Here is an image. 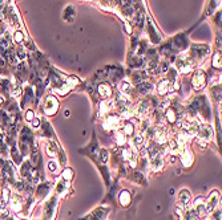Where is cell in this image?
<instances>
[{
  "label": "cell",
  "instance_id": "cell-16",
  "mask_svg": "<svg viewBox=\"0 0 222 220\" xmlns=\"http://www.w3.org/2000/svg\"><path fill=\"white\" fill-rule=\"evenodd\" d=\"M13 41H15L16 44H20L24 41V35L21 31H15L13 32Z\"/></svg>",
  "mask_w": 222,
  "mask_h": 220
},
{
  "label": "cell",
  "instance_id": "cell-15",
  "mask_svg": "<svg viewBox=\"0 0 222 220\" xmlns=\"http://www.w3.org/2000/svg\"><path fill=\"white\" fill-rule=\"evenodd\" d=\"M61 177H63V179L65 182H71V179L73 178V171H72L71 168H65L63 171V174H61Z\"/></svg>",
  "mask_w": 222,
  "mask_h": 220
},
{
  "label": "cell",
  "instance_id": "cell-8",
  "mask_svg": "<svg viewBox=\"0 0 222 220\" xmlns=\"http://www.w3.org/2000/svg\"><path fill=\"white\" fill-rule=\"evenodd\" d=\"M118 200H120V204H121L122 207H128L129 203H130V194L126 191V190H122V191L120 192Z\"/></svg>",
  "mask_w": 222,
  "mask_h": 220
},
{
  "label": "cell",
  "instance_id": "cell-11",
  "mask_svg": "<svg viewBox=\"0 0 222 220\" xmlns=\"http://www.w3.org/2000/svg\"><path fill=\"white\" fill-rule=\"evenodd\" d=\"M165 117L169 121V123H174L177 121V112L174 109H168L165 112Z\"/></svg>",
  "mask_w": 222,
  "mask_h": 220
},
{
  "label": "cell",
  "instance_id": "cell-25",
  "mask_svg": "<svg viewBox=\"0 0 222 220\" xmlns=\"http://www.w3.org/2000/svg\"><path fill=\"white\" fill-rule=\"evenodd\" d=\"M9 196H11L9 188H3V200H4V201L9 200Z\"/></svg>",
  "mask_w": 222,
  "mask_h": 220
},
{
  "label": "cell",
  "instance_id": "cell-10",
  "mask_svg": "<svg viewBox=\"0 0 222 220\" xmlns=\"http://www.w3.org/2000/svg\"><path fill=\"white\" fill-rule=\"evenodd\" d=\"M47 154H48V156H51V158H55L57 155V146L55 145V142L49 141L47 143Z\"/></svg>",
  "mask_w": 222,
  "mask_h": 220
},
{
  "label": "cell",
  "instance_id": "cell-18",
  "mask_svg": "<svg viewBox=\"0 0 222 220\" xmlns=\"http://www.w3.org/2000/svg\"><path fill=\"white\" fill-rule=\"evenodd\" d=\"M130 84L129 82H126V81H122L121 84H120V91L121 93H129L130 91Z\"/></svg>",
  "mask_w": 222,
  "mask_h": 220
},
{
  "label": "cell",
  "instance_id": "cell-27",
  "mask_svg": "<svg viewBox=\"0 0 222 220\" xmlns=\"http://www.w3.org/2000/svg\"><path fill=\"white\" fill-rule=\"evenodd\" d=\"M16 56L19 57L20 60H24V58H25V52L21 48H19V49H17V54H16Z\"/></svg>",
  "mask_w": 222,
  "mask_h": 220
},
{
  "label": "cell",
  "instance_id": "cell-20",
  "mask_svg": "<svg viewBox=\"0 0 222 220\" xmlns=\"http://www.w3.org/2000/svg\"><path fill=\"white\" fill-rule=\"evenodd\" d=\"M143 142H144V137H143V135H137V137H134V139H133V143H134L136 147H141Z\"/></svg>",
  "mask_w": 222,
  "mask_h": 220
},
{
  "label": "cell",
  "instance_id": "cell-3",
  "mask_svg": "<svg viewBox=\"0 0 222 220\" xmlns=\"http://www.w3.org/2000/svg\"><path fill=\"white\" fill-rule=\"evenodd\" d=\"M220 203V192L218 191H213L207 198V201L205 203V212H213L214 208L217 207V204Z\"/></svg>",
  "mask_w": 222,
  "mask_h": 220
},
{
  "label": "cell",
  "instance_id": "cell-17",
  "mask_svg": "<svg viewBox=\"0 0 222 220\" xmlns=\"http://www.w3.org/2000/svg\"><path fill=\"white\" fill-rule=\"evenodd\" d=\"M152 86L150 84H148V82H143V84H140L138 85V90L141 91V93H149V91L152 90Z\"/></svg>",
  "mask_w": 222,
  "mask_h": 220
},
{
  "label": "cell",
  "instance_id": "cell-22",
  "mask_svg": "<svg viewBox=\"0 0 222 220\" xmlns=\"http://www.w3.org/2000/svg\"><path fill=\"white\" fill-rule=\"evenodd\" d=\"M35 118V114H33V110L28 109L27 112H25V119L28 121V122H32V119Z\"/></svg>",
  "mask_w": 222,
  "mask_h": 220
},
{
  "label": "cell",
  "instance_id": "cell-7",
  "mask_svg": "<svg viewBox=\"0 0 222 220\" xmlns=\"http://www.w3.org/2000/svg\"><path fill=\"white\" fill-rule=\"evenodd\" d=\"M181 162H182V164L185 167H189L192 166L193 163V155L190 151H188V150H185V151L181 153Z\"/></svg>",
  "mask_w": 222,
  "mask_h": 220
},
{
  "label": "cell",
  "instance_id": "cell-14",
  "mask_svg": "<svg viewBox=\"0 0 222 220\" xmlns=\"http://www.w3.org/2000/svg\"><path fill=\"white\" fill-rule=\"evenodd\" d=\"M134 131V125L132 122H125L124 123V131L122 133H125L126 135H132Z\"/></svg>",
  "mask_w": 222,
  "mask_h": 220
},
{
  "label": "cell",
  "instance_id": "cell-12",
  "mask_svg": "<svg viewBox=\"0 0 222 220\" xmlns=\"http://www.w3.org/2000/svg\"><path fill=\"white\" fill-rule=\"evenodd\" d=\"M210 94L213 96L214 101H220L221 100V86L218 85V84L216 86H213L212 89H210Z\"/></svg>",
  "mask_w": 222,
  "mask_h": 220
},
{
  "label": "cell",
  "instance_id": "cell-5",
  "mask_svg": "<svg viewBox=\"0 0 222 220\" xmlns=\"http://www.w3.org/2000/svg\"><path fill=\"white\" fill-rule=\"evenodd\" d=\"M170 89V82L168 78H162L161 81L158 82L157 85V93L160 94V96H164V94H166Z\"/></svg>",
  "mask_w": 222,
  "mask_h": 220
},
{
  "label": "cell",
  "instance_id": "cell-4",
  "mask_svg": "<svg viewBox=\"0 0 222 220\" xmlns=\"http://www.w3.org/2000/svg\"><path fill=\"white\" fill-rule=\"evenodd\" d=\"M198 131V137H199V141H203V142H207L210 138L213 137V130L209 125H202L201 127L197 130Z\"/></svg>",
  "mask_w": 222,
  "mask_h": 220
},
{
  "label": "cell",
  "instance_id": "cell-24",
  "mask_svg": "<svg viewBox=\"0 0 222 220\" xmlns=\"http://www.w3.org/2000/svg\"><path fill=\"white\" fill-rule=\"evenodd\" d=\"M20 94H21V88H20L19 85L13 86V88H12V96L16 98V97H19Z\"/></svg>",
  "mask_w": 222,
  "mask_h": 220
},
{
  "label": "cell",
  "instance_id": "cell-13",
  "mask_svg": "<svg viewBox=\"0 0 222 220\" xmlns=\"http://www.w3.org/2000/svg\"><path fill=\"white\" fill-rule=\"evenodd\" d=\"M11 206H12L13 211H20L21 210V199H20V196H17V195L13 196L12 201H11Z\"/></svg>",
  "mask_w": 222,
  "mask_h": 220
},
{
  "label": "cell",
  "instance_id": "cell-21",
  "mask_svg": "<svg viewBox=\"0 0 222 220\" xmlns=\"http://www.w3.org/2000/svg\"><path fill=\"white\" fill-rule=\"evenodd\" d=\"M57 168H59V164H57V162H55V160H51V162H48V170L51 172H56Z\"/></svg>",
  "mask_w": 222,
  "mask_h": 220
},
{
  "label": "cell",
  "instance_id": "cell-23",
  "mask_svg": "<svg viewBox=\"0 0 222 220\" xmlns=\"http://www.w3.org/2000/svg\"><path fill=\"white\" fill-rule=\"evenodd\" d=\"M116 138H117L118 145H125V135H124V133H117L116 134Z\"/></svg>",
  "mask_w": 222,
  "mask_h": 220
},
{
  "label": "cell",
  "instance_id": "cell-29",
  "mask_svg": "<svg viewBox=\"0 0 222 220\" xmlns=\"http://www.w3.org/2000/svg\"><path fill=\"white\" fill-rule=\"evenodd\" d=\"M32 126H33V127H39L40 126V118H33V119H32Z\"/></svg>",
  "mask_w": 222,
  "mask_h": 220
},
{
  "label": "cell",
  "instance_id": "cell-30",
  "mask_svg": "<svg viewBox=\"0 0 222 220\" xmlns=\"http://www.w3.org/2000/svg\"><path fill=\"white\" fill-rule=\"evenodd\" d=\"M141 155L143 156H145V155H148V149H141Z\"/></svg>",
  "mask_w": 222,
  "mask_h": 220
},
{
  "label": "cell",
  "instance_id": "cell-2",
  "mask_svg": "<svg viewBox=\"0 0 222 220\" xmlns=\"http://www.w3.org/2000/svg\"><path fill=\"white\" fill-rule=\"evenodd\" d=\"M192 84H193V88H194L196 90H201L202 88H205V85H206L205 72L201 70V69H198V70L194 73V76H193Z\"/></svg>",
  "mask_w": 222,
  "mask_h": 220
},
{
  "label": "cell",
  "instance_id": "cell-31",
  "mask_svg": "<svg viewBox=\"0 0 222 220\" xmlns=\"http://www.w3.org/2000/svg\"><path fill=\"white\" fill-rule=\"evenodd\" d=\"M3 104H4V97L0 96V105H3Z\"/></svg>",
  "mask_w": 222,
  "mask_h": 220
},
{
  "label": "cell",
  "instance_id": "cell-28",
  "mask_svg": "<svg viewBox=\"0 0 222 220\" xmlns=\"http://www.w3.org/2000/svg\"><path fill=\"white\" fill-rule=\"evenodd\" d=\"M100 156H101V160H103V162H107V160H108V153L105 151V150H103V151H101Z\"/></svg>",
  "mask_w": 222,
  "mask_h": 220
},
{
  "label": "cell",
  "instance_id": "cell-1",
  "mask_svg": "<svg viewBox=\"0 0 222 220\" xmlns=\"http://www.w3.org/2000/svg\"><path fill=\"white\" fill-rule=\"evenodd\" d=\"M59 109V101L56 100L55 96H47L44 102V112L48 115H53Z\"/></svg>",
  "mask_w": 222,
  "mask_h": 220
},
{
  "label": "cell",
  "instance_id": "cell-9",
  "mask_svg": "<svg viewBox=\"0 0 222 220\" xmlns=\"http://www.w3.org/2000/svg\"><path fill=\"white\" fill-rule=\"evenodd\" d=\"M178 200H180L181 204H184V206H188L189 201H190V192H189L188 190H181L180 196H178Z\"/></svg>",
  "mask_w": 222,
  "mask_h": 220
},
{
  "label": "cell",
  "instance_id": "cell-19",
  "mask_svg": "<svg viewBox=\"0 0 222 220\" xmlns=\"http://www.w3.org/2000/svg\"><path fill=\"white\" fill-rule=\"evenodd\" d=\"M213 67L216 69H221V54L216 53L213 57Z\"/></svg>",
  "mask_w": 222,
  "mask_h": 220
},
{
  "label": "cell",
  "instance_id": "cell-6",
  "mask_svg": "<svg viewBox=\"0 0 222 220\" xmlns=\"http://www.w3.org/2000/svg\"><path fill=\"white\" fill-rule=\"evenodd\" d=\"M99 94L103 98H109L112 96V89H111V85H109L108 82H103L99 85Z\"/></svg>",
  "mask_w": 222,
  "mask_h": 220
},
{
  "label": "cell",
  "instance_id": "cell-26",
  "mask_svg": "<svg viewBox=\"0 0 222 220\" xmlns=\"http://www.w3.org/2000/svg\"><path fill=\"white\" fill-rule=\"evenodd\" d=\"M122 158L124 159H130L132 158V153H130L129 149H124L122 150Z\"/></svg>",
  "mask_w": 222,
  "mask_h": 220
}]
</instances>
